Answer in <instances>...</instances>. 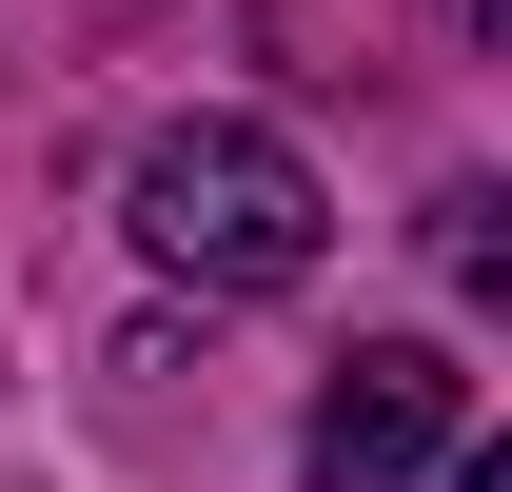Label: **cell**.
<instances>
[{
  "mask_svg": "<svg viewBox=\"0 0 512 492\" xmlns=\"http://www.w3.org/2000/svg\"><path fill=\"white\" fill-rule=\"evenodd\" d=\"M316 178H296V138L256 119H178L158 158H138V256L158 276H197V296H276V276H316Z\"/></svg>",
  "mask_w": 512,
  "mask_h": 492,
  "instance_id": "6da1fadb",
  "label": "cell"
},
{
  "mask_svg": "<svg viewBox=\"0 0 512 492\" xmlns=\"http://www.w3.org/2000/svg\"><path fill=\"white\" fill-rule=\"evenodd\" d=\"M473 20H493V0H473Z\"/></svg>",
  "mask_w": 512,
  "mask_h": 492,
  "instance_id": "277c9868",
  "label": "cell"
},
{
  "mask_svg": "<svg viewBox=\"0 0 512 492\" xmlns=\"http://www.w3.org/2000/svg\"><path fill=\"white\" fill-rule=\"evenodd\" d=\"M453 433H473V374L434 335H375L316 394V492H414V473H453Z\"/></svg>",
  "mask_w": 512,
  "mask_h": 492,
  "instance_id": "7a4b0ae2",
  "label": "cell"
},
{
  "mask_svg": "<svg viewBox=\"0 0 512 492\" xmlns=\"http://www.w3.org/2000/svg\"><path fill=\"white\" fill-rule=\"evenodd\" d=\"M453 492H512V453H453Z\"/></svg>",
  "mask_w": 512,
  "mask_h": 492,
  "instance_id": "3957f363",
  "label": "cell"
}]
</instances>
